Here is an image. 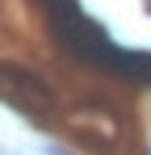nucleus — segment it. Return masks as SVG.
Returning <instances> with one entry per match:
<instances>
[{
  "mask_svg": "<svg viewBox=\"0 0 151 155\" xmlns=\"http://www.w3.org/2000/svg\"><path fill=\"white\" fill-rule=\"evenodd\" d=\"M46 155H63V151H55V147H50V151H46Z\"/></svg>",
  "mask_w": 151,
  "mask_h": 155,
  "instance_id": "obj_1",
  "label": "nucleus"
}]
</instances>
